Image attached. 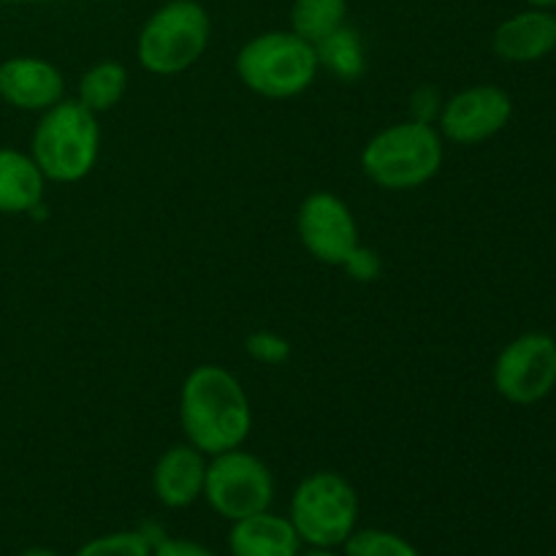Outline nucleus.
<instances>
[{
    "mask_svg": "<svg viewBox=\"0 0 556 556\" xmlns=\"http://www.w3.org/2000/svg\"><path fill=\"white\" fill-rule=\"evenodd\" d=\"M204 500L228 521L269 510L275 503V476L255 454L242 448L210 456L206 462Z\"/></svg>",
    "mask_w": 556,
    "mask_h": 556,
    "instance_id": "7",
    "label": "nucleus"
},
{
    "mask_svg": "<svg viewBox=\"0 0 556 556\" xmlns=\"http://www.w3.org/2000/svg\"><path fill=\"white\" fill-rule=\"evenodd\" d=\"M302 546L304 543L293 530L291 519L271 510L231 521V532H228L231 556H299Z\"/></svg>",
    "mask_w": 556,
    "mask_h": 556,
    "instance_id": "14",
    "label": "nucleus"
},
{
    "mask_svg": "<svg viewBox=\"0 0 556 556\" xmlns=\"http://www.w3.org/2000/svg\"><path fill=\"white\" fill-rule=\"evenodd\" d=\"M212 41V16L199 0H166L141 25L136 60L155 76H177L204 58Z\"/></svg>",
    "mask_w": 556,
    "mask_h": 556,
    "instance_id": "5",
    "label": "nucleus"
},
{
    "mask_svg": "<svg viewBox=\"0 0 556 556\" xmlns=\"http://www.w3.org/2000/svg\"><path fill=\"white\" fill-rule=\"evenodd\" d=\"M0 98L20 112L43 114L65 98V76L49 60L16 54L0 63Z\"/></svg>",
    "mask_w": 556,
    "mask_h": 556,
    "instance_id": "11",
    "label": "nucleus"
},
{
    "mask_svg": "<svg viewBox=\"0 0 556 556\" xmlns=\"http://www.w3.org/2000/svg\"><path fill=\"white\" fill-rule=\"evenodd\" d=\"M380 269H383V264H380L378 253L369 248H358V253L353 255L345 266L348 275H351L353 280H362V282L375 280V277L380 275Z\"/></svg>",
    "mask_w": 556,
    "mask_h": 556,
    "instance_id": "23",
    "label": "nucleus"
},
{
    "mask_svg": "<svg viewBox=\"0 0 556 556\" xmlns=\"http://www.w3.org/2000/svg\"><path fill=\"white\" fill-rule=\"evenodd\" d=\"M0 3H3V0H0Z\"/></svg>",
    "mask_w": 556,
    "mask_h": 556,
    "instance_id": "29",
    "label": "nucleus"
},
{
    "mask_svg": "<svg viewBox=\"0 0 556 556\" xmlns=\"http://www.w3.org/2000/svg\"><path fill=\"white\" fill-rule=\"evenodd\" d=\"M556 49V14L552 9L530 5L516 11L494 27L492 52L503 63L527 65L548 58Z\"/></svg>",
    "mask_w": 556,
    "mask_h": 556,
    "instance_id": "12",
    "label": "nucleus"
},
{
    "mask_svg": "<svg viewBox=\"0 0 556 556\" xmlns=\"http://www.w3.org/2000/svg\"><path fill=\"white\" fill-rule=\"evenodd\" d=\"M206 456L190 443L163 451L152 470V492L163 508L182 510L204 497Z\"/></svg>",
    "mask_w": 556,
    "mask_h": 556,
    "instance_id": "13",
    "label": "nucleus"
},
{
    "mask_svg": "<svg viewBox=\"0 0 556 556\" xmlns=\"http://www.w3.org/2000/svg\"><path fill=\"white\" fill-rule=\"evenodd\" d=\"M514 117V98L497 85H472L443 101L438 130L459 147L481 144L508 128Z\"/></svg>",
    "mask_w": 556,
    "mask_h": 556,
    "instance_id": "10",
    "label": "nucleus"
},
{
    "mask_svg": "<svg viewBox=\"0 0 556 556\" xmlns=\"http://www.w3.org/2000/svg\"><path fill=\"white\" fill-rule=\"evenodd\" d=\"M179 427L204 456L242 448L253 429V407L237 375L217 364L190 369L179 389Z\"/></svg>",
    "mask_w": 556,
    "mask_h": 556,
    "instance_id": "1",
    "label": "nucleus"
},
{
    "mask_svg": "<svg viewBox=\"0 0 556 556\" xmlns=\"http://www.w3.org/2000/svg\"><path fill=\"white\" fill-rule=\"evenodd\" d=\"M315 52H318L320 68H326L340 81L362 79L364 68H367L362 36L348 22L342 27H337L334 33H329L324 41L315 43Z\"/></svg>",
    "mask_w": 556,
    "mask_h": 556,
    "instance_id": "16",
    "label": "nucleus"
},
{
    "mask_svg": "<svg viewBox=\"0 0 556 556\" xmlns=\"http://www.w3.org/2000/svg\"><path fill=\"white\" fill-rule=\"evenodd\" d=\"M443 166V136L434 125L394 123L375 134L362 152V168L383 190H416Z\"/></svg>",
    "mask_w": 556,
    "mask_h": 556,
    "instance_id": "4",
    "label": "nucleus"
},
{
    "mask_svg": "<svg viewBox=\"0 0 556 556\" xmlns=\"http://www.w3.org/2000/svg\"><path fill=\"white\" fill-rule=\"evenodd\" d=\"M20 556H60L58 552H52V548H43V546H33V548H25Z\"/></svg>",
    "mask_w": 556,
    "mask_h": 556,
    "instance_id": "25",
    "label": "nucleus"
},
{
    "mask_svg": "<svg viewBox=\"0 0 556 556\" xmlns=\"http://www.w3.org/2000/svg\"><path fill=\"white\" fill-rule=\"evenodd\" d=\"M101 155L98 114L79 101H60L41 114L30 139V157L47 182L74 185L90 177Z\"/></svg>",
    "mask_w": 556,
    "mask_h": 556,
    "instance_id": "2",
    "label": "nucleus"
},
{
    "mask_svg": "<svg viewBox=\"0 0 556 556\" xmlns=\"http://www.w3.org/2000/svg\"><path fill=\"white\" fill-rule=\"evenodd\" d=\"M244 351L250 358L264 364H286L291 358V342L275 331H255L244 340Z\"/></svg>",
    "mask_w": 556,
    "mask_h": 556,
    "instance_id": "21",
    "label": "nucleus"
},
{
    "mask_svg": "<svg viewBox=\"0 0 556 556\" xmlns=\"http://www.w3.org/2000/svg\"><path fill=\"white\" fill-rule=\"evenodd\" d=\"M440 109H443V98H440L438 87L421 85L410 96V119L416 123L432 125L440 117Z\"/></svg>",
    "mask_w": 556,
    "mask_h": 556,
    "instance_id": "22",
    "label": "nucleus"
},
{
    "mask_svg": "<svg viewBox=\"0 0 556 556\" xmlns=\"http://www.w3.org/2000/svg\"><path fill=\"white\" fill-rule=\"evenodd\" d=\"M527 5H538V9H556V0H525Z\"/></svg>",
    "mask_w": 556,
    "mask_h": 556,
    "instance_id": "27",
    "label": "nucleus"
},
{
    "mask_svg": "<svg viewBox=\"0 0 556 556\" xmlns=\"http://www.w3.org/2000/svg\"><path fill=\"white\" fill-rule=\"evenodd\" d=\"M299 556H340V554H334V548H309V552Z\"/></svg>",
    "mask_w": 556,
    "mask_h": 556,
    "instance_id": "26",
    "label": "nucleus"
},
{
    "mask_svg": "<svg viewBox=\"0 0 556 556\" xmlns=\"http://www.w3.org/2000/svg\"><path fill=\"white\" fill-rule=\"evenodd\" d=\"M291 30L304 41L318 43L329 33L345 25L348 0H293L291 3Z\"/></svg>",
    "mask_w": 556,
    "mask_h": 556,
    "instance_id": "18",
    "label": "nucleus"
},
{
    "mask_svg": "<svg viewBox=\"0 0 556 556\" xmlns=\"http://www.w3.org/2000/svg\"><path fill=\"white\" fill-rule=\"evenodd\" d=\"M125 90H128V68L117 60H101L85 71L76 101L92 114H103L123 101Z\"/></svg>",
    "mask_w": 556,
    "mask_h": 556,
    "instance_id": "17",
    "label": "nucleus"
},
{
    "mask_svg": "<svg viewBox=\"0 0 556 556\" xmlns=\"http://www.w3.org/2000/svg\"><path fill=\"white\" fill-rule=\"evenodd\" d=\"M318 52L293 30H266L237 54V74L250 92L271 101L296 98L318 79Z\"/></svg>",
    "mask_w": 556,
    "mask_h": 556,
    "instance_id": "3",
    "label": "nucleus"
},
{
    "mask_svg": "<svg viewBox=\"0 0 556 556\" xmlns=\"http://www.w3.org/2000/svg\"><path fill=\"white\" fill-rule=\"evenodd\" d=\"M288 519L309 548H340L358 527V494L340 472H313L293 492Z\"/></svg>",
    "mask_w": 556,
    "mask_h": 556,
    "instance_id": "6",
    "label": "nucleus"
},
{
    "mask_svg": "<svg viewBox=\"0 0 556 556\" xmlns=\"http://www.w3.org/2000/svg\"><path fill=\"white\" fill-rule=\"evenodd\" d=\"M342 556H421L407 538L396 532L364 527L353 530V535L342 543Z\"/></svg>",
    "mask_w": 556,
    "mask_h": 556,
    "instance_id": "19",
    "label": "nucleus"
},
{
    "mask_svg": "<svg viewBox=\"0 0 556 556\" xmlns=\"http://www.w3.org/2000/svg\"><path fill=\"white\" fill-rule=\"evenodd\" d=\"M494 391L519 407L538 405L556 389V340L546 331H527L500 351L492 369Z\"/></svg>",
    "mask_w": 556,
    "mask_h": 556,
    "instance_id": "8",
    "label": "nucleus"
},
{
    "mask_svg": "<svg viewBox=\"0 0 556 556\" xmlns=\"http://www.w3.org/2000/svg\"><path fill=\"white\" fill-rule=\"evenodd\" d=\"M155 541L144 530H119L92 538L74 556H152Z\"/></svg>",
    "mask_w": 556,
    "mask_h": 556,
    "instance_id": "20",
    "label": "nucleus"
},
{
    "mask_svg": "<svg viewBox=\"0 0 556 556\" xmlns=\"http://www.w3.org/2000/svg\"><path fill=\"white\" fill-rule=\"evenodd\" d=\"M3 3H16V5H36V3H54V0H3Z\"/></svg>",
    "mask_w": 556,
    "mask_h": 556,
    "instance_id": "28",
    "label": "nucleus"
},
{
    "mask_svg": "<svg viewBox=\"0 0 556 556\" xmlns=\"http://www.w3.org/2000/svg\"><path fill=\"white\" fill-rule=\"evenodd\" d=\"M47 177L30 152L0 147V215L33 212L43 201Z\"/></svg>",
    "mask_w": 556,
    "mask_h": 556,
    "instance_id": "15",
    "label": "nucleus"
},
{
    "mask_svg": "<svg viewBox=\"0 0 556 556\" xmlns=\"http://www.w3.org/2000/svg\"><path fill=\"white\" fill-rule=\"evenodd\" d=\"M299 239L315 261L342 266L358 253V223L351 206L329 190H315L302 201L296 215Z\"/></svg>",
    "mask_w": 556,
    "mask_h": 556,
    "instance_id": "9",
    "label": "nucleus"
},
{
    "mask_svg": "<svg viewBox=\"0 0 556 556\" xmlns=\"http://www.w3.org/2000/svg\"><path fill=\"white\" fill-rule=\"evenodd\" d=\"M152 556H215L210 548H204L201 543L182 541V538H161L155 541Z\"/></svg>",
    "mask_w": 556,
    "mask_h": 556,
    "instance_id": "24",
    "label": "nucleus"
}]
</instances>
